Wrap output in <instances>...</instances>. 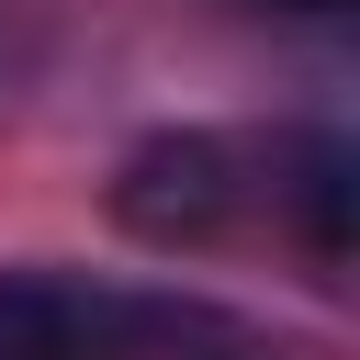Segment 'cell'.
I'll list each match as a JSON object with an SVG mask.
<instances>
[{
  "instance_id": "1",
  "label": "cell",
  "mask_w": 360,
  "mask_h": 360,
  "mask_svg": "<svg viewBox=\"0 0 360 360\" xmlns=\"http://www.w3.org/2000/svg\"><path fill=\"white\" fill-rule=\"evenodd\" d=\"M202 315L214 304H191V292H135V281L56 270V259L0 270V360H158Z\"/></svg>"
},
{
  "instance_id": "2",
  "label": "cell",
  "mask_w": 360,
  "mask_h": 360,
  "mask_svg": "<svg viewBox=\"0 0 360 360\" xmlns=\"http://www.w3.org/2000/svg\"><path fill=\"white\" fill-rule=\"evenodd\" d=\"M248 202H259V146L225 124H169V135L124 146V169H112V225L135 248H169V259L236 236Z\"/></svg>"
},
{
  "instance_id": "3",
  "label": "cell",
  "mask_w": 360,
  "mask_h": 360,
  "mask_svg": "<svg viewBox=\"0 0 360 360\" xmlns=\"http://www.w3.org/2000/svg\"><path fill=\"white\" fill-rule=\"evenodd\" d=\"M259 191L281 202V225L304 236L315 270H349V191H360V158L338 124H292L281 146H259Z\"/></svg>"
},
{
  "instance_id": "4",
  "label": "cell",
  "mask_w": 360,
  "mask_h": 360,
  "mask_svg": "<svg viewBox=\"0 0 360 360\" xmlns=\"http://www.w3.org/2000/svg\"><path fill=\"white\" fill-rule=\"evenodd\" d=\"M158 360H270V349H259L236 315H202V326H191V338H169Z\"/></svg>"
},
{
  "instance_id": "5",
  "label": "cell",
  "mask_w": 360,
  "mask_h": 360,
  "mask_svg": "<svg viewBox=\"0 0 360 360\" xmlns=\"http://www.w3.org/2000/svg\"><path fill=\"white\" fill-rule=\"evenodd\" d=\"M259 11H304V22H315V11H349V0H259Z\"/></svg>"
}]
</instances>
